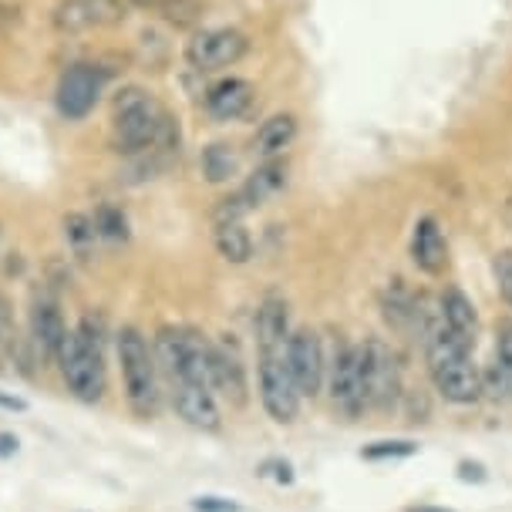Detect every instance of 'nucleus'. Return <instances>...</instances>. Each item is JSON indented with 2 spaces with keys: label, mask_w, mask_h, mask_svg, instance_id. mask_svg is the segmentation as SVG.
I'll return each instance as SVG.
<instances>
[{
  "label": "nucleus",
  "mask_w": 512,
  "mask_h": 512,
  "mask_svg": "<svg viewBox=\"0 0 512 512\" xmlns=\"http://www.w3.org/2000/svg\"><path fill=\"white\" fill-rule=\"evenodd\" d=\"M95 230H98V240L105 243H125L128 240V219L118 206H98L95 209Z\"/></svg>",
  "instance_id": "25"
},
{
  "label": "nucleus",
  "mask_w": 512,
  "mask_h": 512,
  "mask_svg": "<svg viewBox=\"0 0 512 512\" xmlns=\"http://www.w3.org/2000/svg\"><path fill=\"white\" fill-rule=\"evenodd\" d=\"M179 139V128L162 112L159 102L145 88L128 85L118 91L112 115V142L122 155L169 152Z\"/></svg>",
  "instance_id": "1"
},
{
  "label": "nucleus",
  "mask_w": 512,
  "mask_h": 512,
  "mask_svg": "<svg viewBox=\"0 0 512 512\" xmlns=\"http://www.w3.org/2000/svg\"><path fill=\"white\" fill-rule=\"evenodd\" d=\"M425 368L432 378L435 391L452 405H475L482 401V368L472 358L469 341H462L459 334H452L442 324L435 334H428L425 341Z\"/></svg>",
  "instance_id": "2"
},
{
  "label": "nucleus",
  "mask_w": 512,
  "mask_h": 512,
  "mask_svg": "<svg viewBox=\"0 0 512 512\" xmlns=\"http://www.w3.org/2000/svg\"><path fill=\"white\" fill-rule=\"evenodd\" d=\"M192 509L196 512H243L240 502L223 499V496H199V499H192Z\"/></svg>",
  "instance_id": "32"
},
{
  "label": "nucleus",
  "mask_w": 512,
  "mask_h": 512,
  "mask_svg": "<svg viewBox=\"0 0 512 512\" xmlns=\"http://www.w3.org/2000/svg\"><path fill=\"white\" fill-rule=\"evenodd\" d=\"M361 368H364V395H368V411H395L405 398V381H401L398 354L391 351L381 337H364L361 344Z\"/></svg>",
  "instance_id": "5"
},
{
  "label": "nucleus",
  "mask_w": 512,
  "mask_h": 512,
  "mask_svg": "<svg viewBox=\"0 0 512 512\" xmlns=\"http://www.w3.org/2000/svg\"><path fill=\"white\" fill-rule=\"evenodd\" d=\"M492 358L502 368V374L509 378L512 384V320H502L499 331H496V351H492Z\"/></svg>",
  "instance_id": "28"
},
{
  "label": "nucleus",
  "mask_w": 512,
  "mask_h": 512,
  "mask_svg": "<svg viewBox=\"0 0 512 512\" xmlns=\"http://www.w3.org/2000/svg\"><path fill=\"white\" fill-rule=\"evenodd\" d=\"M492 270H496V283H499L502 300H506V304L512 307V250L496 253V263H492Z\"/></svg>",
  "instance_id": "29"
},
{
  "label": "nucleus",
  "mask_w": 512,
  "mask_h": 512,
  "mask_svg": "<svg viewBox=\"0 0 512 512\" xmlns=\"http://www.w3.org/2000/svg\"><path fill=\"white\" fill-rule=\"evenodd\" d=\"M122 21V4L118 0H61L54 7V27L61 34H81Z\"/></svg>",
  "instance_id": "12"
},
{
  "label": "nucleus",
  "mask_w": 512,
  "mask_h": 512,
  "mask_svg": "<svg viewBox=\"0 0 512 512\" xmlns=\"http://www.w3.org/2000/svg\"><path fill=\"white\" fill-rule=\"evenodd\" d=\"M240 169V155H236L233 145L226 142H213L203 149V176L206 182H230Z\"/></svg>",
  "instance_id": "23"
},
{
  "label": "nucleus",
  "mask_w": 512,
  "mask_h": 512,
  "mask_svg": "<svg viewBox=\"0 0 512 512\" xmlns=\"http://www.w3.org/2000/svg\"><path fill=\"white\" fill-rule=\"evenodd\" d=\"M294 139H297V118L280 112V115H270L267 122L256 128L250 149H253L256 159L267 162V159H280V155L294 145Z\"/></svg>",
  "instance_id": "19"
},
{
  "label": "nucleus",
  "mask_w": 512,
  "mask_h": 512,
  "mask_svg": "<svg viewBox=\"0 0 512 512\" xmlns=\"http://www.w3.org/2000/svg\"><path fill=\"white\" fill-rule=\"evenodd\" d=\"M135 4H139V7H162L166 0H135Z\"/></svg>",
  "instance_id": "38"
},
{
  "label": "nucleus",
  "mask_w": 512,
  "mask_h": 512,
  "mask_svg": "<svg viewBox=\"0 0 512 512\" xmlns=\"http://www.w3.org/2000/svg\"><path fill=\"white\" fill-rule=\"evenodd\" d=\"M418 445L408 442V438H384V442H374L364 448V459L368 462H388V459H408V455H415Z\"/></svg>",
  "instance_id": "27"
},
{
  "label": "nucleus",
  "mask_w": 512,
  "mask_h": 512,
  "mask_svg": "<svg viewBox=\"0 0 512 512\" xmlns=\"http://www.w3.org/2000/svg\"><path fill=\"white\" fill-rule=\"evenodd\" d=\"M58 371L64 388L85 405H98L105 398V347L102 324L85 317L75 331H68L58 354Z\"/></svg>",
  "instance_id": "3"
},
{
  "label": "nucleus",
  "mask_w": 512,
  "mask_h": 512,
  "mask_svg": "<svg viewBox=\"0 0 512 512\" xmlns=\"http://www.w3.org/2000/svg\"><path fill=\"white\" fill-rule=\"evenodd\" d=\"M384 320H388L395 331L401 334H415V310H418V297L408 294L405 287H401V280H395V287L384 294Z\"/></svg>",
  "instance_id": "22"
},
{
  "label": "nucleus",
  "mask_w": 512,
  "mask_h": 512,
  "mask_svg": "<svg viewBox=\"0 0 512 512\" xmlns=\"http://www.w3.org/2000/svg\"><path fill=\"white\" fill-rule=\"evenodd\" d=\"M263 469H273V479L283 482V486H290V482H294V469H290V462H267Z\"/></svg>",
  "instance_id": "34"
},
{
  "label": "nucleus",
  "mask_w": 512,
  "mask_h": 512,
  "mask_svg": "<svg viewBox=\"0 0 512 512\" xmlns=\"http://www.w3.org/2000/svg\"><path fill=\"white\" fill-rule=\"evenodd\" d=\"M64 240H68L71 253H75L78 260H88L91 250H95V243H98L95 219L85 216V213H71V216H64Z\"/></svg>",
  "instance_id": "24"
},
{
  "label": "nucleus",
  "mask_w": 512,
  "mask_h": 512,
  "mask_svg": "<svg viewBox=\"0 0 512 512\" xmlns=\"http://www.w3.org/2000/svg\"><path fill=\"white\" fill-rule=\"evenodd\" d=\"M411 263L428 277H438L448 263V246L435 216H422L411 230Z\"/></svg>",
  "instance_id": "15"
},
{
  "label": "nucleus",
  "mask_w": 512,
  "mask_h": 512,
  "mask_svg": "<svg viewBox=\"0 0 512 512\" xmlns=\"http://www.w3.org/2000/svg\"><path fill=\"white\" fill-rule=\"evenodd\" d=\"M213 243L226 263H246L253 256V236L243 226V219H219L213 230Z\"/></svg>",
  "instance_id": "21"
},
{
  "label": "nucleus",
  "mask_w": 512,
  "mask_h": 512,
  "mask_svg": "<svg viewBox=\"0 0 512 512\" xmlns=\"http://www.w3.org/2000/svg\"><path fill=\"white\" fill-rule=\"evenodd\" d=\"M459 479H465V482H486V469H482L479 462H462L459 465Z\"/></svg>",
  "instance_id": "33"
},
{
  "label": "nucleus",
  "mask_w": 512,
  "mask_h": 512,
  "mask_svg": "<svg viewBox=\"0 0 512 512\" xmlns=\"http://www.w3.org/2000/svg\"><path fill=\"white\" fill-rule=\"evenodd\" d=\"M438 310H442V320L452 334H459L462 341L475 344L479 337V314H475V304L462 294L459 287H448L442 297H438Z\"/></svg>",
  "instance_id": "20"
},
{
  "label": "nucleus",
  "mask_w": 512,
  "mask_h": 512,
  "mask_svg": "<svg viewBox=\"0 0 512 512\" xmlns=\"http://www.w3.org/2000/svg\"><path fill=\"white\" fill-rule=\"evenodd\" d=\"M283 186H287V162L267 159V162H260L250 176H246V182L236 192H240L246 209H260V206H267Z\"/></svg>",
  "instance_id": "17"
},
{
  "label": "nucleus",
  "mask_w": 512,
  "mask_h": 512,
  "mask_svg": "<svg viewBox=\"0 0 512 512\" xmlns=\"http://www.w3.org/2000/svg\"><path fill=\"white\" fill-rule=\"evenodd\" d=\"M0 408H7V411H27V401L11 398V395H0Z\"/></svg>",
  "instance_id": "36"
},
{
  "label": "nucleus",
  "mask_w": 512,
  "mask_h": 512,
  "mask_svg": "<svg viewBox=\"0 0 512 512\" xmlns=\"http://www.w3.org/2000/svg\"><path fill=\"white\" fill-rule=\"evenodd\" d=\"M102 91H105V71L91 68V64H71L58 81L54 102H58L61 118L78 122V118H85L98 105Z\"/></svg>",
  "instance_id": "11"
},
{
  "label": "nucleus",
  "mask_w": 512,
  "mask_h": 512,
  "mask_svg": "<svg viewBox=\"0 0 512 512\" xmlns=\"http://www.w3.org/2000/svg\"><path fill=\"white\" fill-rule=\"evenodd\" d=\"M482 398L492 401V405H509L512 401V384H509L506 374H502L496 358L482 368Z\"/></svg>",
  "instance_id": "26"
},
{
  "label": "nucleus",
  "mask_w": 512,
  "mask_h": 512,
  "mask_svg": "<svg viewBox=\"0 0 512 512\" xmlns=\"http://www.w3.org/2000/svg\"><path fill=\"white\" fill-rule=\"evenodd\" d=\"M290 337V310L283 297H267L256 310V344L260 351H283Z\"/></svg>",
  "instance_id": "18"
},
{
  "label": "nucleus",
  "mask_w": 512,
  "mask_h": 512,
  "mask_svg": "<svg viewBox=\"0 0 512 512\" xmlns=\"http://www.w3.org/2000/svg\"><path fill=\"white\" fill-rule=\"evenodd\" d=\"M159 11H166L172 24H192L199 14V0H166Z\"/></svg>",
  "instance_id": "30"
},
{
  "label": "nucleus",
  "mask_w": 512,
  "mask_h": 512,
  "mask_svg": "<svg viewBox=\"0 0 512 512\" xmlns=\"http://www.w3.org/2000/svg\"><path fill=\"white\" fill-rule=\"evenodd\" d=\"M253 105V85L246 78H219L206 91V112L219 122H236L250 112Z\"/></svg>",
  "instance_id": "16"
},
{
  "label": "nucleus",
  "mask_w": 512,
  "mask_h": 512,
  "mask_svg": "<svg viewBox=\"0 0 512 512\" xmlns=\"http://www.w3.org/2000/svg\"><path fill=\"white\" fill-rule=\"evenodd\" d=\"M405 512H452V509H438V506H411Z\"/></svg>",
  "instance_id": "37"
},
{
  "label": "nucleus",
  "mask_w": 512,
  "mask_h": 512,
  "mask_svg": "<svg viewBox=\"0 0 512 512\" xmlns=\"http://www.w3.org/2000/svg\"><path fill=\"white\" fill-rule=\"evenodd\" d=\"M14 317H11V307L7 300L0 297V354H11L14 351Z\"/></svg>",
  "instance_id": "31"
},
{
  "label": "nucleus",
  "mask_w": 512,
  "mask_h": 512,
  "mask_svg": "<svg viewBox=\"0 0 512 512\" xmlns=\"http://www.w3.org/2000/svg\"><path fill=\"white\" fill-rule=\"evenodd\" d=\"M172 408L189 428L199 432H219L223 428V415H219L216 395L203 384H172Z\"/></svg>",
  "instance_id": "14"
},
{
  "label": "nucleus",
  "mask_w": 512,
  "mask_h": 512,
  "mask_svg": "<svg viewBox=\"0 0 512 512\" xmlns=\"http://www.w3.org/2000/svg\"><path fill=\"white\" fill-rule=\"evenodd\" d=\"M246 51H250V41H246L243 31H236V27H209V31H199L186 44V61L196 71H219L233 68Z\"/></svg>",
  "instance_id": "10"
},
{
  "label": "nucleus",
  "mask_w": 512,
  "mask_h": 512,
  "mask_svg": "<svg viewBox=\"0 0 512 512\" xmlns=\"http://www.w3.org/2000/svg\"><path fill=\"white\" fill-rule=\"evenodd\" d=\"M115 354H118V368H122V388H125V401L132 408L135 418H159L162 411V388H159V364H155V354L145 334L139 327L125 324L122 331L115 334Z\"/></svg>",
  "instance_id": "4"
},
{
  "label": "nucleus",
  "mask_w": 512,
  "mask_h": 512,
  "mask_svg": "<svg viewBox=\"0 0 512 512\" xmlns=\"http://www.w3.org/2000/svg\"><path fill=\"white\" fill-rule=\"evenodd\" d=\"M256 384H260V405L277 425H294L300 415V391L287 371L283 351H260L256 364Z\"/></svg>",
  "instance_id": "7"
},
{
  "label": "nucleus",
  "mask_w": 512,
  "mask_h": 512,
  "mask_svg": "<svg viewBox=\"0 0 512 512\" xmlns=\"http://www.w3.org/2000/svg\"><path fill=\"white\" fill-rule=\"evenodd\" d=\"M64 337H68V327H64L58 300L48 294H38L31 307V344H34V351H38V358H44L48 364H58Z\"/></svg>",
  "instance_id": "13"
},
{
  "label": "nucleus",
  "mask_w": 512,
  "mask_h": 512,
  "mask_svg": "<svg viewBox=\"0 0 512 512\" xmlns=\"http://www.w3.org/2000/svg\"><path fill=\"white\" fill-rule=\"evenodd\" d=\"M17 452V438L14 435H0V459H7V455Z\"/></svg>",
  "instance_id": "35"
},
{
  "label": "nucleus",
  "mask_w": 512,
  "mask_h": 512,
  "mask_svg": "<svg viewBox=\"0 0 512 512\" xmlns=\"http://www.w3.org/2000/svg\"><path fill=\"white\" fill-rule=\"evenodd\" d=\"M327 395L337 415L347 422L361 418L368 411V395H364V368H361V344L337 341L327 354Z\"/></svg>",
  "instance_id": "6"
},
{
  "label": "nucleus",
  "mask_w": 512,
  "mask_h": 512,
  "mask_svg": "<svg viewBox=\"0 0 512 512\" xmlns=\"http://www.w3.org/2000/svg\"><path fill=\"white\" fill-rule=\"evenodd\" d=\"M209 388L230 408H246V401H250L246 364L233 334H223L219 341H213V354H209Z\"/></svg>",
  "instance_id": "9"
},
{
  "label": "nucleus",
  "mask_w": 512,
  "mask_h": 512,
  "mask_svg": "<svg viewBox=\"0 0 512 512\" xmlns=\"http://www.w3.org/2000/svg\"><path fill=\"white\" fill-rule=\"evenodd\" d=\"M283 361H287V371L294 378L300 398H317L327 384V351L324 341H320L317 331L310 327H297L287 337V347H283Z\"/></svg>",
  "instance_id": "8"
}]
</instances>
